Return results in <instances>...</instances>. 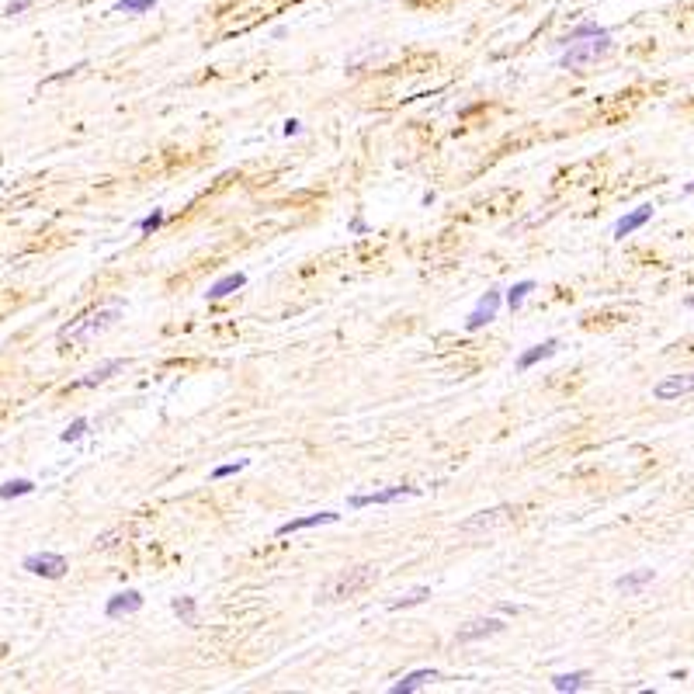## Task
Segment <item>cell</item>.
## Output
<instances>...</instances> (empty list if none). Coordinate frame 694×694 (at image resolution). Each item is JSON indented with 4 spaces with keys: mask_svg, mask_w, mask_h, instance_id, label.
I'll list each match as a JSON object with an SVG mask.
<instances>
[{
    "mask_svg": "<svg viewBox=\"0 0 694 694\" xmlns=\"http://www.w3.org/2000/svg\"><path fill=\"white\" fill-rule=\"evenodd\" d=\"M587 684V670H573V674H556L552 677V688L559 694H573V691H580Z\"/></svg>",
    "mask_w": 694,
    "mask_h": 694,
    "instance_id": "18",
    "label": "cell"
},
{
    "mask_svg": "<svg viewBox=\"0 0 694 694\" xmlns=\"http://www.w3.org/2000/svg\"><path fill=\"white\" fill-rule=\"evenodd\" d=\"M153 3L157 0H118L111 10L115 14H146V10H153Z\"/></svg>",
    "mask_w": 694,
    "mask_h": 694,
    "instance_id": "22",
    "label": "cell"
},
{
    "mask_svg": "<svg viewBox=\"0 0 694 694\" xmlns=\"http://www.w3.org/2000/svg\"><path fill=\"white\" fill-rule=\"evenodd\" d=\"M417 493V486H389V490H375V493H358V496H351L347 503L358 510V507H382V503H396L399 496H413Z\"/></svg>",
    "mask_w": 694,
    "mask_h": 694,
    "instance_id": "7",
    "label": "cell"
},
{
    "mask_svg": "<svg viewBox=\"0 0 694 694\" xmlns=\"http://www.w3.org/2000/svg\"><path fill=\"white\" fill-rule=\"evenodd\" d=\"M118 319H122V305H104V309H94V312H84L80 319H70L66 326H59L56 337L63 344H91L98 333L111 330Z\"/></svg>",
    "mask_w": 694,
    "mask_h": 694,
    "instance_id": "2",
    "label": "cell"
},
{
    "mask_svg": "<svg viewBox=\"0 0 694 694\" xmlns=\"http://www.w3.org/2000/svg\"><path fill=\"white\" fill-rule=\"evenodd\" d=\"M500 289H490L486 296L479 298V305L469 312V319H465V330H479V326H486L490 319L496 316V309H500Z\"/></svg>",
    "mask_w": 694,
    "mask_h": 694,
    "instance_id": "8",
    "label": "cell"
},
{
    "mask_svg": "<svg viewBox=\"0 0 694 694\" xmlns=\"http://www.w3.org/2000/svg\"><path fill=\"white\" fill-rule=\"evenodd\" d=\"M649 219H653V205H639L635 212H628V215H621V219L614 222V236L621 240V236H628V233L642 229V226H646Z\"/></svg>",
    "mask_w": 694,
    "mask_h": 694,
    "instance_id": "11",
    "label": "cell"
},
{
    "mask_svg": "<svg viewBox=\"0 0 694 694\" xmlns=\"http://www.w3.org/2000/svg\"><path fill=\"white\" fill-rule=\"evenodd\" d=\"M298 132H302V125H298L296 118H289L285 122V136H298Z\"/></svg>",
    "mask_w": 694,
    "mask_h": 694,
    "instance_id": "29",
    "label": "cell"
},
{
    "mask_svg": "<svg viewBox=\"0 0 694 694\" xmlns=\"http://www.w3.org/2000/svg\"><path fill=\"white\" fill-rule=\"evenodd\" d=\"M600 31H604V28H597L594 21H587V24H580L577 31H570V35H566V42H573V38H587V35H600Z\"/></svg>",
    "mask_w": 694,
    "mask_h": 694,
    "instance_id": "27",
    "label": "cell"
},
{
    "mask_svg": "<svg viewBox=\"0 0 694 694\" xmlns=\"http://www.w3.org/2000/svg\"><path fill=\"white\" fill-rule=\"evenodd\" d=\"M684 191H688V195H694V181H691V185H688V188H684Z\"/></svg>",
    "mask_w": 694,
    "mask_h": 694,
    "instance_id": "31",
    "label": "cell"
},
{
    "mask_svg": "<svg viewBox=\"0 0 694 694\" xmlns=\"http://www.w3.org/2000/svg\"><path fill=\"white\" fill-rule=\"evenodd\" d=\"M507 625L500 621V618H476V621H469L465 628H458V642H476V639H486V635H496V632H503Z\"/></svg>",
    "mask_w": 694,
    "mask_h": 694,
    "instance_id": "10",
    "label": "cell"
},
{
    "mask_svg": "<svg viewBox=\"0 0 694 694\" xmlns=\"http://www.w3.org/2000/svg\"><path fill=\"white\" fill-rule=\"evenodd\" d=\"M240 469H247V458H240V462H229V465H219V469L212 472V479H226V476H233V472H240Z\"/></svg>",
    "mask_w": 694,
    "mask_h": 694,
    "instance_id": "26",
    "label": "cell"
},
{
    "mask_svg": "<svg viewBox=\"0 0 694 694\" xmlns=\"http://www.w3.org/2000/svg\"><path fill=\"white\" fill-rule=\"evenodd\" d=\"M84 434H87V417H77V420L59 434V441H63V444H73V441H80Z\"/></svg>",
    "mask_w": 694,
    "mask_h": 694,
    "instance_id": "24",
    "label": "cell"
},
{
    "mask_svg": "<svg viewBox=\"0 0 694 694\" xmlns=\"http://www.w3.org/2000/svg\"><path fill=\"white\" fill-rule=\"evenodd\" d=\"M28 7H31V0H14V3H7L3 14H17V10H28Z\"/></svg>",
    "mask_w": 694,
    "mask_h": 694,
    "instance_id": "28",
    "label": "cell"
},
{
    "mask_svg": "<svg viewBox=\"0 0 694 694\" xmlns=\"http://www.w3.org/2000/svg\"><path fill=\"white\" fill-rule=\"evenodd\" d=\"M340 514L333 510H323V514H309V517H296V521H285L278 528V535H296V531H305V528H316V524H333Z\"/></svg>",
    "mask_w": 694,
    "mask_h": 694,
    "instance_id": "15",
    "label": "cell"
},
{
    "mask_svg": "<svg viewBox=\"0 0 694 694\" xmlns=\"http://www.w3.org/2000/svg\"><path fill=\"white\" fill-rule=\"evenodd\" d=\"M243 285H247V275H240V271H233V275H222V278H219V282H215V285L205 292V298H208V302H219V298L233 296L236 289H243Z\"/></svg>",
    "mask_w": 694,
    "mask_h": 694,
    "instance_id": "16",
    "label": "cell"
},
{
    "mask_svg": "<svg viewBox=\"0 0 694 694\" xmlns=\"http://www.w3.org/2000/svg\"><path fill=\"white\" fill-rule=\"evenodd\" d=\"M441 674L438 670H431V667H424V670H413V674H406L399 684H393V694H413L420 691V688H427V684H434Z\"/></svg>",
    "mask_w": 694,
    "mask_h": 694,
    "instance_id": "13",
    "label": "cell"
},
{
    "mask_svg": "<svg viewBox=\"0 0 694 694\" xmlns=\"http://www.w3.org/2000/svg\"><path fill=\"white\" fill-rule=\"evenodd\" d=\"M164 226V212L160 208H153L146 219H139V233H153V229H160Z\"/></svg>",
    "mask_w": 694,
    "mask_h": 694,
    "instance_id": "25",
    "label": "cell"
},
{
    "mask_svg": "<svg viewBox=\"0 0 694 694\" xmlns=\"http://www.w3.org/2000/svg\"><path fill=\"white\" fill-rule=\"evenodd\" d=\"M171 607H174V614H178L185 625H195V621H198V604H195V597H174Z\"/></svg>",
    "mask_w": 694,
    "mask_h": 694,
    "instance_id": "19",
    "label": "cell"
},
{
    "mask_svg": "<svg viewBox=\"0 0 694 694\" xmlns=\"http://www.w3.org/2000/svg\"><path fill=\"white\" fill-rule=\"evenodd\" d=\"M684 305H688V309H694V296H691V298H684Z\"/></svg>",
    "mask_w": 694,
    "mask_h": 694,
    "instance_id": "30",
    "label": "cell"
},
{
    "mask_svg": "<svg viewBox=\"0 0 694 694\" xmlns=\"http://www.w3.org/2000/svg\"><path fill=\"white\" fill-rule=\"evenodd\" d=\"M611 52H614V38H611L607 31L587 35V38H573L570 49L559 56V66H563V70H587V66L600 63V59L611 56Z\"/></svg>",
    "mask_w": 694,
    "mask_h": 694,
    "instance_id": "3",
    "label": "cell"
},
{
    "mask_svg": "<svg viewBox=\"0 0 694 694\" xmlns=\"http://www.w3.org/2000/svg\"><path fill=\"white\" fill-rule=\"evenodd\" d=\"M379 577H382V570L379 566H347V570H337L333 577H326L323 584H319V591H316V600H323V604H330V600H344V597H354L361 594V591H368L372 584H379Z\"/></svg>",
    "mask_w": 694,
    "mask_h": 694,
    "instance_id": "1",
    "label": "cell"
},
{
    "mask_svg": "<svg viewBox=\"0 0 694 694\" xmlns=\"http://www.w3.org/2000/svg\"><path fill=\"white\" fill-rule=\"evenodd\" d=\"M35 490V483L31 479H10V483H3L0 486V500H14V496H24Z\"/></svg>",
    "mask_w": 694,
    "mask_h": 694,
    "instance_id": "21",
    "label": "cell"
},
{
    "mask_svg": "<svg viewBox=\"0 0 694 694\" xmlns=\"http://www.w3.org/2000/svg\"><path fill=\"white\" fill-rule=\"evenodd\" d=\"M559 351V340L556 337H549V340H542V344H535L531 351H524L521 358H517V372H528L531 365H538V361H545V358H552Z\"/></svg>",
    "mask_w": 694,
    "mask_h": 694,
    "instance_id": "14",
    "label": "cell"
},
{
    "mask_svg": "<svg viewBox=\"0 0 694 694\" xmlns=\"http://www.w3.org/2000/svg\"><path fill=\"white\" fill-rule=\"evenodd\" d=\"M691 393H694V368L691 372H677V375H663L653 386V399H660V403H674V399L691 396Z\"/></svg>",
    "mask_w": 694,
    "mask_h": 694,
    "instance_id": "5",
    "label": "cell"
},
{
    "mask_svg": "<svg viewBox=\"0 0 694 694\" xmlns=\"http://www.w3.org/2000/svg\"><path fill=\"white\" fill-rule=\"evenodd\" d=\"M653 577H656L653 570H635V573H625V577H618V580H614V587H618L621 594L632 597V594H639L646 584H653Z\"/></svg>",
    "mask_w": 694,
    "mask_h": 694,
    "instance_id": "17",
    "label": "cell"
},
{
    "mask_svg": "<svg viewBox=\"0 0 694 694\" xmlns=\"http://www.w3.org/2000/svg\"><path fill=\"white\" fill-rule=\"evenodd\" d=\"M122 368H125V361H122V358H111V361H104L101 368H94L91 375L77 379V382H73L70 389H94V386H101V382H108V379H111L115 372H122Z\"/></svg>",
    "mask_w": 694,
    "mask_h": 694,
    "instance_id": "12",
    "label": "cell"
},
{
    "mask_svg": "<svg viewBox=\"0 0 694 694\" xmlns=\"http://www.w3.org/2000/svg\"><path fill=\"white\" fill-rule=\"evenodd\" d=\"M528 292H535V282H517V285L507 292V305H510V309H521L524 298H528Z\"/></svg>",
    "mask_w": 694,
    "mask_h": 694,
    "instance_id": "23",
    "label": "cell"
},
{
    "mask_svg": "<svg viewBox=\"0 0 694 694\" xmlns=\"http://www.w3.org/2000/svg\"><path fill=\"white\" fill-rule=\"evenodd\" d=\"M514 514H517V510L503 503V507H493V510H479L476 517L462 521L458 528H462V531H490V528H496V524H507Z\"/></svg>",
    "mask_w": 694,
    "mask_h": 694,
    "instance_id": "6",
    "label": "cell"
},
{
    "mask_svg": "<svg viewBox=\"0 0 694 694\" xmlns=\"http://www.w3.org/2000/svg\"><path fill=\"white\" fill-rule=\"evenodd\" d=\"M431 597V587H413L410 594L396 597V600H389V611H403V607H413V604H424Z\"/></svg>",
    "mask_w": 694,
    "mask_h": 694,
    "instance_id": "20",
    "label": "cell"
},
{
    "mask_svg": "<svg viewBox=\"0 0 694 694\" xmlns=\"http://www.w3.org/2000/svg\"><path fill=\"white\" fill-rule=\"evenodd\" d=\"M21 570H28L31 577H45V580H59V577H66V570H70V563H66V556H59V552H35V556H24V563H21Z\"/></svg>",
    "mask_w": 694,
    "mask_h": 694,
    "instance_id": "4",
    "label": "cell"
},
{
    "mask_svg": "<svg viewBox=\"0 0 694 694\" xmlns=\"http://www.w3.org/2000/svg\"><path fill=\"white\" fill-rule=\"evenodd\" d=\"M143 607V594L139 591H122V594H115L108 604H104V614L115 621V618H125V614H136Z\"/></svg>",
    "mask_w": 694,
    "mask_h": 694,
    "instance_id": "9",
    "label": "cell"
}]
</instances>
